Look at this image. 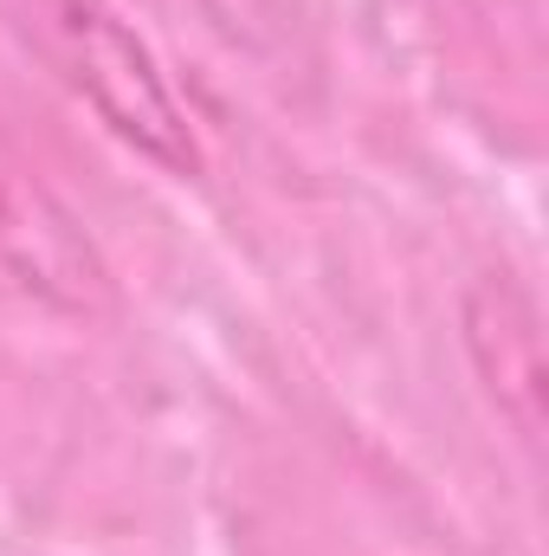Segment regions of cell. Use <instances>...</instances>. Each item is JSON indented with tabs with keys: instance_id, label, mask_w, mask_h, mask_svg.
<instances>
[{
	"instance_id": "obj_1",
	"label": "cell",
	"mask_w": 549,
	"mask_h": 556,
	"mask_svg": "<svg viewBox=\"0 0 549 556\" xmlns=\"http://www.w3.org/2000/svg\"><path fill=\"white\" fill-rule=\"evenodd\" d=\"M26 33L59 65V78L98 111V124L130 142L142 162L175 181H194L207 168L194 117L175 98L162 59L111 0H26Z\"/></svg>"
},
{
	"instance_id": "obj_2",
	"label": "cell",
	"mask_w": 549,
	"mask_h": 556,
	"mask_svg": "<svg viewBox=\"0 0 549 556\" xmlns=\"http://www.w3.org/2000/svg\"><path fill=\"white\" fill-rule=\"evenodd\" d=\"M0 273L65 317H104L117 304L98 240L33 168V155L13 142L7 124H0Z\"/></svg>"
},
{
	"instance_id": "obj_3",
	"label": "cell",
	"mask_w": 549,
	"mask_h": 556,
	"mask_svg": "<svg viewBox=\"0 0 549 556\" xmlns=\"http://www.w3.org/2000/svg\"><path fill=\"white\" fill-rule=\"evenodd\" d=\"M459 343L498 420L524 453H544V317L531 285L505 266L478 273L459 291Z\"/></svg>"
},
{
	"instance_id": "obj_4",
	"label": "cell",
	"mask_w": 549,
	"mask_h": 556,
	"mask_svg": "<svg viewBox=\"0 0 549 556\" xmlns=\"http://www.w3.org/2000/svg\"><path fill=\"white\" fill-rule=\"evenodd\" d=\"M194 7L246 52H272L284 33V0H194Z\"/></svg>"
}]
</instances>
